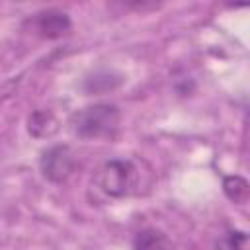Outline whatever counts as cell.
Segmentation results:
<instances>
[{
  "mask_svg": "<svg viewBox=\"0 0 250 250\" xmlns=\"http://www.w3.org/2000/svg\"><path fill=\"white\" fill-rule=\"evenodd\" d=\"M72 125L76 135L82 139L111 137L119 127V109L113 104H96L78 111Z\"/></svg>",
  "mask_w": 250,
  "mask_h": 250,
  "instance_id": "1",
  "label": "cell"
},
{
  "mask_svg": "<svg viewBox=\"0 0 250 250\" xmlns=\"http://www.w3.org/2000/svg\"><path fill=\"white\" fill-rule=\"evenodd\" d=\"M225 195L234 203H246L248 199V182L242 176H227L223 180Z\"/></svg>",
  "mask_w": 250,
  "mask_h": 250,
  "instance_id": "7",
  "label": "cell"
},
{
  "mask_svg": "<svg viewBox=\"0 0 250 250\" xmlns=\"http://www.w3.org/2000/svg\"><path fill=\"white\" fill-rule=\"evenodd\" d=\"M27 131L31 137L35 139H45V137H53L59 131V121L55 119V115L51 111L45 109H37L29 115L27 119Z\"/></svg>",
  "mask_w": 250,
  "mask_h": 250,
  "instance_id": "4",
  "label": "cell"
},
{
  "mask_svg": "<svg viewBox=\"0 0 250 250\" xmlns=\"http://www.w3.org/2000/svg\"><path fill=\"white\" fill-rule=\"evenodd\" d=\"M98 186L109 197H129L137 191L139 170L131 160H109L98 172Z\"/></svg>",
  "mask_w": 250,
  "mask_h": 250,
  "instance_id": "2",
  "label": "cell"
},
{
  "mask_svg": "<svg viewBox=\"0 0 250 250\" xmlns=\"http://www.w3.org/2000/svg\"><path fill=\"white\" fill-rule=\"evenodd\" d=\"M229 248L230 250H248V234L242 230L229 234Z\"/></svg>",
  "mask_w": 250,
  "mask_h": 250,
  "instance_id": "8",
  "label": "cell"
},
{
  "mask_svg": "<svg viewBox=\"0 0 250 250\" xmlns=\"http://www.w3.org/2000/svg\"><path fill=\"white\" fill-rule=\"evenodd\" d=\"M37 27L45 37H59V35H62V33H66L70 29V20L62 12L49 10V12L39 14Z\"/></svg>",
  "mask_w": 250,
  "mask_h": 250,
  "instance_id": "5",
  "label": "cell"
},
{
  "mask_svg": "<svg viewBox=\"0 0 250 250\" xmlns=\"http://www.w3.org/2000/svg\"><path fill=\"white\" fill-rule=\"evenodd\" d=\"M135 250H172L168 236L158 229H145L133 240Z\"/></svg>",
  "mask_w": 250,
  "mask_h": 250,
  "instance_id": "6",
  "label": "cell"
},
{
  "mask_svg": "<svg viewBox=\"0 0 250 250\" xmlns=\"http://www.w3.org/2000/svg\"><path fill=\"white\" fill-rule=\"evenodd\" d=\"M39 166H41L43 176L49 182L61 184L74 170V154L66 145H57V146H51L49 150L43 152Z\"/></svg>",
  "mask_w": 250,
  "mask_h": 250,
  "instance_id": "3",
  "label": "cell"
}]
</instances>
